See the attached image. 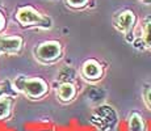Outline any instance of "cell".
Masks as SVG:
<instances>
[{"label": "cell", "mask_w": 151, "mask_h": 131, "mask_svg": "<svg viewBox=\"0 0 151 131\" xmlns=\"http://www.w3.org/2000/svg\"><path fill=\"white\" fill-rule=\"evenodd\" d=\"M12 87L17 93H22L30 100H41L49 93V84L42 77H28L20 75L13 80Z\"/></svg>", "instance_id": "1"}, {"label": "cell", "mask_w": 151, "mask_h": 131, "mask_svg": "<svg viewBox=\"0 0 151 131\" xmlns=\"http://www.w3.org/2000/svg\"><path fill=\"white\" fill-rule=\"evenodd\" d=\"M14 17H16V21L22 28H38L42 30H49L53 28V20L46 14L38 12L32 5L20 7Z\"/></svg>", "instance_id": "2"}, {"label": "cell", "mask_w": 151, "mask_h": 131, "mask_svg": "<svg viewBox=\"0 0 151 131\" xmlns=\"http://www.w3.org/2000/svg\"><path fill=\"white\" fill-rule=\"evenodd\" d=\"M33 55L41 64H55L63 57V46L59 41H43L34 47Z\"/></svg>", "instance_id": "3"}, {"label": "cell", "mask_w": 151, "mask_h": 131, "mask_svg": "<svg viewBox=\"0 0 151 131\" xmlns=\"http://www.w3.org/2000/svg\"><path fill=\"white\" fill-rule=\"evenodd\" d=\"M89 122L100 131H109L117 125L118 115L114 107L108 104H101L93 109Z\"/></svg>", "instance_id": "4"}, {"label": "cell", "mask_w": 151, "mask_h": 131, "mask_svg": "<svg viewBox=\"0 0 151 131\" xmlns=\"http://www.w3.org/2000/svg\"><path fill=\"white\" fill-rule=\"evenodd\" d=\"M112 24L113 28L118 33L124 34L125 38L130 43V37H134V28L137 25V14L132 9H120L113 14Z\"/></svg>", "instance_id": "5"}, {"label": "cell", "mask_w": 151, "mask_h": 131, "mask_svg": "<svg viewBox=\"0 0 151 131\" xmlns=\"http://www.w3.org/2000/svg\"><path fill=\"white\" fill-rule=\"evenodd\" d=\"M80 77L89 84L99 83L104 77V67L97 59H87L80 67Z\"/></svg>", "instance_id": "6"}, {"label": "cell", "mask_w": 151, "mask_h": 131, "mask_svg": "<svg viewBox=\"0 0 151 131\" xmlns=\"http://www.w3.org/2000/svg\"><path fill=\"white\" fill-rule=\"evenodd\" d=\"M24 39L20 36H0V55L19 54L22 50Z\"/></svg>", "instance_id": "7"}, {"label": "cell", "mask_w": 151, "mask_h": 131, "mask_svg": "<svg viewBox=\"0 0 151 131\" xmlns=\"http://www.w3.org/2000/svg\"><path fill=\"white\" fill-rule=\"evenodd\" d=\"M57 98L62 104H70L78 96V88L75 83L67 81V83H59L57 87Z\"/></svg>", "instance_id": "8"}, {"label": "cell", "mask_w": 151, "mask_h": 131, "mask_svg": "<svg viewBox=\"0 0 151 131\" xmlns=\"http://www.w3.org/2000/svg\"><path fill=\"white\" fill-rule=\"evenodd\" d=\"M126 131H149L145 118L138 112H132L126 121Z\"/></svg>", "instance_id": "9"}, {"label": "cell", "mask_w": 151, "mask_h": 131, "mask_svg": "<svg viewBox=\"0 0 151 131\" xmlns=\"http://www.w3.org/2000/svg\"><path fill=\"white\" fill-rule=\"evenodd\" d=\"M139 42L142 45V49L151 51V14L146 16L142 20Z\"/></svg>", "instance_id": "10"}, {"label": "cell", "mask_w": 151, "mask_h": 131, "mask_svg": "<svg viewBox=\"0 0 151 131\" xmlns=\"http://www.w3.org/2000/svg\"><path fill=\"white\" fill-rule=\"evenodd\" d=\"M12 113V98L0 97V121L7 119Z\"/></svg>", "instance_id": "11"}, {"label": "cell", "mask_w": 151, "mask_h": 131, "mask_svg": "<svg viewBox=\"0 0 151 131\" xmlns=\"http://www.w3.org/2000/svg\"><path fill=\"white\" fill-rule=\"evenodd\" d=\"M76 72L72 67H65L60 69L59 75H58V80H60V83H67V81H72L74 83Z\"/></svg>", "instance_id": "12"}, {"label": "cell", "mask_w": 151, "mask_h": 131, "mask_svg": "<svg viewBox=\"0 0 151 131\" xmlns=\"http://www.w3.org/2000/svg\"><path fill=\"white\" fill-rule=\"evenodd\" d=\"M65 3L68 8H71V9L80 11V9H83V8L87 7L89 0H65Z\"/></svg>", "instance_id": "13"}, {"label": "cell", "mask_w": 151, "mask_h": 131, "mask_svg": "<svg viewBox=\"0 0 151 131\" xmlns=\"http://www.w3.org/2000/svg\"><path fill=\"white\" fill-rule=\"evenodd\" d=\"M143 101L146 104V106L151 110V88H147L143 93Z\"/></svg>", "instance_id": "14"}, {"label": "cell", "mask_w": 151, "mask_h": 131, "mask_svg": "<svg viewBox=\"0 0 151 131\" xmlns=\"http://www.w3.org/2000/svg\"><path fill=\"white\" fill-rule=\"evenodd\" d=\"M17 93L16 91H8L7 85H4V84H0V97H9L11 94H8V93Z\"/></svg>", "instance_id": "15"}, {"label": "cell", "mask_w": 151, "mask_h": 131, "mask_svg": "<svg viewBox=\"0 0 151 131\" xmlns=\"http://www.w3.org/2000/svg\"><path fill=\"white\" fill-rule=\"evenodd\" d=\"M4 28H5V17L4 14L0 12V31L4 30Z\"/></svg>", "instance_id": "16"}, {"label": "cell", "mask_w": 151, "mask_h": 131, "mask_svg": "<svg viewBox=\"0 0 151 131\" xmlns=\"http://www.w3.org/2000/svg\"><path fill=\"white\" fill-rule=\"evenodd\" d=\"M142 3H146V4H151V0H141Z\"/></svg>", "instance_id": "17"}]
</instances>
